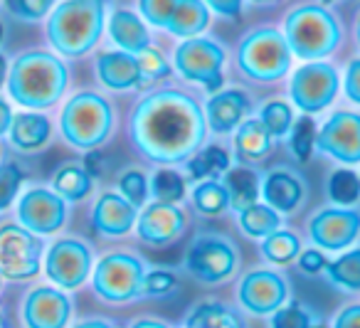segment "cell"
<instances>
[{"mask_svg": "<svg viewBox=\"0 0 360 328\" xmlns=\"http://www.w3.org/2000/svg\"><path fill=\"white\" fill-rule=\"evenodd\" d=\"M11 124H13V111L8 106V101L0 99V136L6 134V131H11Z\"/></svg>", "mask_w": 360, "mask_h": 328, "instance_id": "50", "label": "cell"}, {"mask_svg": "<svg viewBox=\"0 0 360 328\" xmlns=\"http://www.w3.org/2000/svg\"><path fill=\"white\" fill-rule=\"evenodd\" d=\"M205 3L225 18H235L242 11V0H205Z\"/></svg>", "mask_w": 360, "mask_h": 328, "instance_id": "48", "label": "cell"}, {"mask_svg": "<svg viewBox=\"0 0 360 328\" xmlns=\"http://www.w3.org/2000/svg\"><path fill=\"white\" fill-rule=\"evenodd\" d=\"M101 168H104V165H101V156L99 153H89L86 156V173H91V175H101Z\"/></svg>", "mask_w": 360, "mask_h": 328, "instance_id": "51", "label": "cell"}, {"mask_svg": "<svg viewBox=\"0 0 360 328\" xmlns=\"http://www.w3.org/2000/svg\"><path fill=\"white\" fill-rule=\"evenodd\" d=\"M188 328H240V321L220 303H202L191 313Z\"/></svg>", "mask_w": 360, "mask_h": 328, "instance_id": "31", "label": "cell"}, {"mask_svg": "<svg viewBox=\"0 0 360 328\" xmlns=\"http://www.w3.org/2000/svg\"><path fill=\"white\" fill-rule=\"evenodd\" d=\"M11 139L18 149L22 151H35L45 146L50 139V121L40 114H18L13 116L11 124Z\"/></svg>", "mask_w": 360, "mask_h": 328, "instance_id": "25", "label": "cell"}, {"mask_svg": "<svg viewBox=\"0 0 360 328\" xmlns=\"http://www.w3.org/2000/svg\"><path fill=\"white\" fill-rule=\"evenodd\" d=\"M104 27L101 0H65L50 18V42L62 55H84L96 45Z\"/></svg>", "mask_w": 360, "mask_h": 328, "instance_id": "3", "label": "cell"}, {"mask_svg": "<svg viewBox=\"0 0 360 328\" xmlns=\"http://www.w3.org/2000/svg\"><path fill=\"white\" fill-rule=\"evenodd\" d=\"M225 188L230 193V205H235L237 210H245L250 205L257 203V195H259V180L252 170L237 168L227 173Z\"/></svg>", "mask_w": 360, "mask_h": 328, "instance_id": "27", "label": "cell"}, {"mask_svg": "<svg viewBox=\"0 0 360 328\" xmlns=\"http://www.w3.org/2000/svg\"><path fill=\"white\" fill-rule=\"evenodd\" d=\"M316 146L340 163H360V116L353 111L333 114L316 136Z\"/></svg>", "mask_w": 360, "mask_h": 328, "instance_id": "12", "label": "cell"}, {"mask_svg": "<svg viewBox=\"0 0 360 328\" xmlns=\"http://www.w3.org/2000/svg\"><path fill=\"white\" fill-rule=\"evenodd\" d=\"M235 146L242 158H247V160L262 158V156H266L271 149V134L262 121H245V124L240 126Z\"/></svg>", "mask_w": 360, "mask_h": 328, "instance_id": "26", "label": "cell"}, {"mask_svg": "<svg viewBox=\"0 0 360 328\" xmlns=\"http://www.w3.org/2000/svg\"><path fill=\"white\" fill-rule=\"evenodd\" d=\"M255 3H262V6H269V3H276V0H255Z\"/></svg>", "mask_w": 360, "mask_h": 328, "instance_id": "55", "label": "cell"}, {"mask_svg": "<svg viewBox=\"0 0 360 328\" xmlns=\"http://www.w3.org/2000/svg\"><path fill=\"white\" fill-rule=\"evenodd\" d=\"M20 183H22V170L15 163L0 165V210H6L15 200Z\"/></svg>", "mask_w": 360, "mask_h": 328, "instance_id": "39", "label": "cell"}, {"mask_svg": "<svg viewBox=\"0 0 360 328\" xmlns=\"http://www.w3.org/2000/svg\"><path fill=\"white\" fill-rule=\"evenodd\" d=\"M328 195L338 205H353L360 198V178L353 170H335L328 180Z\"/></svg>", "mask_w": 360, "mask_h": 328, "instance_id": "34", "label": "cell"}, {"mask_svg": "<svg viewBox=\"0 0 360 328\" xmlns=\"http://www.w3.org/2000/svg\"><path fill=\"white\" fill-rule=\"evenodd\" d=\"M143 291L150 296H168L175 291V277L170 272H153L143 279Z\"/></svg>", "mask_w": 360, "mask_h": 328, "instance_id": "45", "label": "cell"}, {"mask_svg": "<svg viewBox=\"0 0 360 328\" xmlns=\"http://www.w3.org/2000/svg\"><path fill=\"white\" fill-rule=\"evenodd\" d=\"M328 277L330 282L340 284V286L350 289V291H360V249H353V252L330 262Z\"/></svg>", "mask_w": 360, "mask_h": 328, "instance_id": "33", "label": "cell"}, {"mask_svg": "<svg viewBox=\"0 0 360 328\" xmlns=\"http://www.w3.org/2000/svg\"><path fill=\"white\" fill-rule=\"evenodd\" d=\"M136 62H139L141 77H148V80H158V77H168V72H170L168 62H165L163 57H160L155 50H150V47H146L143 52H139V57H136Z\"/></svg>", "mask_w": 360, "mask_h": 328, "instance_id": "44", "label": "cell"}, {"mask_svg": "<svg viewBox=\"0 0 360 328\" xmlns=\"http://www.w3.org/2000/svg\"><path fill=\"white\" fill-rule=\"evenodd\" d=\"M207 20L210 15H207V6L202 0H180L170 15L168 30L180 37H195L205 30Z\"/></svg>", "mask_w": 360, "mask_h": 328, "instance_id": "24", "label": "cell"}, {"mask_svg": "<svg viewBox=\"0 0 360 328\" xmlns=\"http://www.w3.org/2000/svg\"><path fill=\"white\" fill-rule=\"evenodd\" d=\"M0 40H3V27H0Z\"/></svg>", "mask_w": 360, "mask_h": 328, "instance_id": "58", "label": "cell"}, {"mask_svg": "<svg viewBox=\"0 0 360 328\" xmlns=\"http://www.w3.org/2000/svg\"><path fill=\"white\" fill-rule=\"evenodd\" d=\"M358 42H360V23H358Z\"/></svg>", "mask_w": 360, "mask_h": 328, "instance_id": "57", "label": "cell"}, {"mask_svg": "<svg viewBox=\"0 0 360 328\" xmlns=\"http://www.w3.org/2000/svg\"><path fill=\"white\" fill-rule=\"evenodd\" d=\"M6 3L13 15L22 18V20H40L55 6V0H6Z\"/></svg>", "mask_w": 360, "mask_h": 328, "instance_id": "42", "label": "cell"}, {"mask_svg": "<svg viewBox=\"0 0 360 328\" xmlns=\"http://www.w3.org/2000/svg\"><path fill=\"white\" fill-rule=\"evenodd\" d=\"M55 190L62 200H82L91 190L89 173L79 165H65L55 175Z\"/></svg>", "mask_w": 360, "mask_h": 328, "instance_id": "29", "label": "cell"}, {"mask_svg": "<svg viewBox=\"0 0 360 328\" xmlns=\"http://www.w3.org/2000/svg\"><path fill=\"white\" fill-rule=\"evenodd\" d=\"M193 200H195V208L205 215H220L227 210L230 205V193H227L225 185H220L217 180H207V183H200L193 193Z\"/></svg>", "mask_w": 360, "mask_h": 328, "instance_id": "32", "label": "cell"}, {"mask_svg": "<svg viewBox=\"0 0 360 328\" xmlns=\"http://www.w3.org/2000/svg\"><path fill=\"white\" fill-rule=\"evenodd\" d=\"M335 92H338V75L323 62L301 67L291 80V99L309 114L326 109L333 101Z\"/></svg>", "mask_w": 360, "mask_h": 328, "instance_id": "10", "label": "cell"}, {"mask_svg": "<svg viewBox=\"0 0 360 328\" xmlns=\"http://www.w3.org/2000/svg\"><path fill=\"white\" fill-rule=\"evenodd\" d=\"M262 193H264V200L269 203L271 210L289 213V210H294L296 205H299L304 190H301L299 180H296L291 173H286V170H276V173L266 175Z\"/></svg>", "mask_w": 360, "mask_h": 328, "instance_id": "23", "label": "cell"}, {"mask_svg": "<svg viewBox=\"0 0 360 328\" xmlns=\"http://www.w3.org/2000/svg\"><path fill=\"white\" fill-rule=\"evenodd\" d=\"M91 254L77 239H60L47 254V277L62 289H75L89 277Z\"/></svg>", "mask_w": 360, "mask_h": 328, "instance_id": "13", "label": "cell"}, {"mask_svg": "<svg viewBox=\"0 0 360 328\" xmlns=\"http://www.w3.org/2000/svg\"><path fill=\"white\" fill-rule=\"evenodd\" d=\"M299 267L304 269V272H309V274H316V272H321V269L326 267V259H323V254H321L319 249H309V252L301 254Z\"/></svg>", "mask_w": 360, "mask_h": 328, "instance_id": "47", "label": "cell"}, {"mask_svg": "<svg viewBox=\"0 0 360 328\" xmlns=\"http://www.w3.org/2000/svg\"><path fill=\"white\" fill-rule=\"evenodd\" d=\"M121 193H124V198L129 200L134 208L143 205L146 203V195H148L143 173H139V170H129V173L121 178Z\"/></svg>", "mask_w": 360, "mask_h": 328, "instance_id": "43", "label": "cell"}, {"mask_svg": "<svg viewBox=\"0 0 360 328\" xmlns=\"http://www.w3.org/2000/svg\"><path fill=\"white\" fill-rule=\"evenodd\" d=\"M240 222H242V229H245L250 237H269L279 229L281 220H279V213L271 210L269 205H250L240 213Z\"/></svg>", "mask_w": 360, "mask_h": 328, "instance_id": "28", "label": "cell"}, {"mask_svg": "<svg viewBox=\"0 0 360 328\" xmlns=\"http://www.w3.org/2000/svg\"><path fill=\"white\" fill-rule=\"evenodd\" d=\"M131 328H168L165 323H158V321H136Z\"/></svg>", "mask_w": 360, "mask_h": 328, "instance_id": "52", "label": "cell"}, {"mask_svg": "<svg viewBox=\"0 0 360 328\" xmlns=\"http://www.w3.org/2000/svg\"><path fill=\"white\" fill-rule=\"evenodd\" d=\"M114 124V114L99 94H77L62 111V134L77 149H96L106 141Z\"/></svg>", "mask_w": 360, "mask_h": 328, "instance_id": "5", "label": "cell"}, {"mask_svg": "<svg viewBox=\"0 0 360 328\" xmlns=\"http://www.w3.org/2000/svg\"><path fill=\"white\" fill-rule=\"evenodd\" d=\"M70 298L50 286L35 289L25 301L27 328H65V323L70 321Z\"/></svg>", "mask_w": 360, "mask_h": 328, "instance_id": "18", "label": "cell"}, {"mask_svg": "<svg viewBox=\"0 0 360 328\" xmlns=\"http://www.w3.org/2000/svg\"><path fill=\"white\" fill-rule=\"evenodd\" d=\"M345 94L350 101L360 104V60L350 62L348 75H345Z\"/></svg>", "mask_w": 360, "mask_h": 328, "instance_id": "46", "label": "cell"}, {"mask_svg": "<svg viewBox=\"0 0 360 328\" xmlns=\"http://www.w3.org/2000/svg\"><path fill=\"white\" fill-rule=\"evenodd\" d=\"M271 328H311V316L304 306L291 303V306H284L274 313Z\"/></svg>", "mask_w": 360, "mask_h": 328, "instance_id": "41", "label": "cell"}, {"mask_svg": "<svg viewBox=\"0 0 360 328\" xmlns=\"http://www.w3.org/2000/svg\"><path fill=\"white\" fill-rule=\"evenodd\" d=\"M77 328H111L109 323H104V321H84V323H79Z\"/></svg>", "mask_w": 360, "mask_h": 328, "instance_id": "53", "label": "cell"}, {"mask_svg": "<svg viewBox=\"0 0 360 328\" xmlns=\"http://www.w3.org/2000/svg\"><path fill=\"white\" fill-rule=\"evenodd\" d=\"M335 328H360V306H350L335 318Z\"/></svg>", "mask_w": 360, "mask_h": 328, "instance_id": "49", "label": "cell"}, {"mask_svg": "<svg viewBox=\"0 0 360 328\" xmlns=\"http://www.w3.org/2000/svg\"><path fill=\"white\" fill-rule=\"evenodd\" d=\"M139 237L148 244H168L178 239L186 227V215L180 213V208L170 203H153L141 213L139 220Z\"/></svg>", "mask_w": 360, "mask_h": 328, "instance_id": "17", "label": "cell"}, {"mask_svg": "<svg viewBox=\"0 0 360 328\" xmlns=\"http://www.w3.org/2000/svg\"><path fill=\"white\" fill-rule=\"evenodd\" d=\"M0 318H3V308H0Z\"/></svg>", "mask_w": 360, "mask_h": 328, "instance_id": "60", "label": "cell"}, {"mask_svg": "<svg viewBox=\"0 0 360 328\" xmlns=\"http://www.w3.org/2000/svg\"><path fill=\"white\" fill-rule=\"evenodd\" d=\"M150 190H153L155 200L158 203H178L186 195V180L180 178L175 170H158L153 175V183H150Z\"/></svg>", "mask_w": 360, "mask_h": 328, "instance_id": "36", "label": "cell"}, {"mask_svg": "<svg viewBox=\"0 0 360 328\" xmlns=\"http://www.w3.org/2000/svg\"><path fill=\"white\" fill-rule=\"evenodd\" d=\"M250 111V99L240 89H227L207 101V121L215 131H232Z\"/></svg>", "mask_w": 360, "mask_h": 328, "instance_id": "20", "label": "cell"}, {"mask_svg": "<svg viewBox=\"0 0 360 328\" xmlns=\"http://www.w3.org/2000/svg\"><path fill=\"white\" fill-rule=\"evenodd\" d=\"M360 234V213L355 210H323L311 220V239L326 249H343Z\"/></svg>", "mask_w": 360, "mask_h": 328, "instance_id": "15", "label": "cell"}, {"mask_svg": "<svg viewBox=\"0 0 360 328\" xmlns=\"http://www.w3.org/2000/svg\"><path fill=\"white\" fill-rule=\"evenodd\" d=\"M222 65H225L222 47L200 37H191L175 52V67L180 75L191 82H200L210 92H217L222 87Z\"/></svg>", "mask_w": 360, "mask_h": 328, "instance_id": "9", "label": "cell"}, {"mask_svg": "<svg viewBox=\"0 0 360 328\" xmlns=\"http://www.w3.org/2000/svg\"><path fill=\"white\" fill-rule=\"evenodd\" d=\"M0 328H11V326L6 323V318H0Z\"/></svg>", "mask_w": 360, "mask_h": 328, "instance_id": "56", "label": "cell"}, {"mask_svg": "<svg viewBox=\"0 0 360 328\" xmlns=\"http://www.w3.org/2000/svg\"><path fill=\"white\" fill-rule=\"evenodd\" d=\"M109 32H111V40L126 52H143L148 47L150 37H148V30L146 25L141 23L139 15L129 11H116L111 15V23H109Z\"/></svg>", "mask_w": 360, "mask_h": 328, "instance_id": "22", "label": "cell"}, {"mask_svg": "<svg viewBox=\"0 0 360 328\" xmlns=\"http://www.w3.org/2000/svg\"><path fill=\"white\" fill-rule=\"evenodd\" d=\"M96 232L109 234V237H119L131 229V225L136 222V208L126 198L114 193L101 195V200L96 203L94 215H91Z\"/></svg>", "mask_w": 360, "mask_h": 328, "instance_id": "19", "label": "cell"}, {"mask_svg": "<svg viewBox=\"0 0 360 328\" xmlns=\"http://www.w3.org/2000/svg\"><path fill=\"white\" fill-rule=\"evenodd\" d=\"M262 252H264V257L269 259V262L286 264L299 254V239L291 232H279V229H276L274 234H269V237L264 239Z\"/></svg>", "mask_w": 360, "mask_h": 328, "instance_id": "35", "label": "cell"}, {"mask_svg": "<svg viewBox=\"0 0 360 328\" xmlns=\"http://www.w3.org/2000/svg\"><path fill=\"white\" fill-rule=\"evenodd\" d=\"M96 72L109 89H131L141 82L139 62L129 52H106V55H101L99 62H96Z\"/></svg>", "mask_w": 360, "mask_h": 328, "instance_id": "21", "label": "cell"}, {"mask_svg": "<svg viewBox=\"0 0 360 328\" xmlns=\"http://www.w3.org/2000/svg\"><path fill=\"white\" fill-rule=\"evenodd\" d=\"M42 244L30 229L6 225L0 227V277L30 279L40 272Z\"/></svg>", "mask_w": 360, "mask_h": 328, "instance_id": "8", "label": "cell"}, {"mask_svg": "<svg viewBox=\"0 0 360 328\" xmlns=\"http://www.w3.org/2000/svg\"><path fill=\"white\" fill-rule=\"evenodd\" d=\"M316 146V124L304 116L299 124L294 126V136H291V151L299 160H306L311 156V149Z\"/></svg>", "mask_w": 360, "mask_h": 328, "instance_id": "38", "label": "cell"}, {"mask_svg": "<svg viewBox=\"0 0 360 328\" xmlns=\"http://www.w3.org/2000/svg\"><path fill=\"white\" fill-rule=\"evenodd\" d=\"M143 262L131 254H109L96 264L94 289L111 303H124L143 291Z\"/></svg>", "mask_w": 360, "mask_h": 328, "instance_id": "7", "label": "cell"}, {"mask_svg": "<svg viewBox=\"0 0 360 328\" xmlns=\"http://www.w3.org/2000/svg\"><path fill=\"white\" fill-rule=\"evenodd\" d=\"M180 0H141V13L155 27H168L170 15Z\"/></svg>", "mask_w": 360, "mask_h": 328, "instance_id": "40", "label": "cell"}, {"mask_svg": "<svg viewBox=\"0 0 360 328\" xmlns=\"http://www.w3.org/2000/svg\"><path fill=\"white\" fill-rule=\"evenodd\" d=\"M18 217H20L22 227L30 232L52 234L62 227L67 217L65 200L50 190H30L22 195L20 205H18Z\"/></svg>", "mask_w": 360, "mask_h": 328, "instance_id": "14", "label": "cell"}, {"mask_svg": "<svg viewBox=\"0 0 360 328\" xmlns=\"http://www.w3.org/2000/svg\"><path fill=\"white\" fill-rule=\"evenodd\" d=\"M227 165H230V156L220 146H210V149L200 151L188 163V170H191V178L200 180V178H217L220 173H225Z\"/></svg>", "mask_w": 360, "mask_h": 328, "instance_id": "30", "label": "cell"}, {"mask_svg": "<svg viewBox=\"0 0 360 328\" xmlns=\"http://www.w3.org/2000/svg\"><path fill=\"white\" fill-rule=\"evenodd\" d=\"M6 75H8V62H6V57L0 55V84L6 82Z\"/></svg>", "mask_w": 360, "mask_h": 328, "instance_id": "54", "label": "cell"}, {"mask_svg": "<svg viewBox=\"0 0 360 328\" xmlns=\"http://www.w3.org/2000/svg\"><path fill=\"white\" fill-rule=\"evenodd\" d=\"M131 136L150 160L180 163L205 139V116L188 94L158 92L134 111Z\"/></svg>", "mask_w": 360, "mask_h": 328, "instance_id": "1", "label": "cell"}, {"mask_svg": "<svg viewBox=\"0 0 360 328\" xmlns=\"http://www.w3.org/2000/svg\"><path fill=\"white\" fill-rule=\"evenodd\" d=\"M289 42L276 30H257L240 47V67L247 77L259 82L279 80L289 70Z\"/></svg>", "mask_w": 360, "mask_h": 328, "instance_id": "6", "label": "cell"}, {"mask_svg": "<svg viewBox=\"0 0 360 328\" xmlns=\"http://www.w3.org/2000/svg\"><path fill=\"white\" fill-rule=\"evenodd\" d=\"M0 286H3V277H0Z\"/></svg>", "mask_w": 360, "mask_h": 328, "instance_id": "61", "label": "cell"}, {"mask_svg": "<svg viewBox=\"0 0 360 328\" xmlns=\"http://www.w3.org/2000/svg\"><path fill=\"white\" fill-rule=\"evenodd\" d=\"M67 87V70L57 57L47 52H27L18 57L11 70L8 89L22 106L45 109L62 96Z\"/></svg>", "mask_w": 360, "mask_h": 328, "instance_id": "2", "label": "cell"}, {"mask_svg": "<svg viewBox=\"0 0 360 328\" xmlns=\"http://www.w3.org/2000/svg\"><path fill=\"white\" fill-rule=\"evenodd\" d=\"M188 269L195 279L207 284L225 282L235 272L237 254L225 239L220 237H198L193 242L191 252L186 259Z\"/></svg>", "mask_w": 360, "mask_h": 328, "instance_id": "11", "label": "cell"}, {"mask_svg": "<svg viewBox=\"0 0 360 328\" xmlns=\"http://www.w3.org/2000/svg\"><path fill=\"white\" fill-rule=\"evenodd\" d=\"M340 40L338 23L319 6L296 8L286 18V42L304 60H321L330 55Z\"/></svg>", "mask_w": 360, "mask_h": 328, "instance_id": "4", "label": "cell"}, {"mask_svg": "<svg viewBox=\"0 0 360 328\" xmlns=\"http://www.w3.org/2000/svg\"><path fill=\"white\" fill-rule=\"evenodd\" d=\"M291 121H294V116H291L289 104H284V101H269L262 111V124L269 129L271 136H284L291 129Z\"/></svg>", "mask_w": 360, "mask_h": 328, "instance_id": "37", "label": "cell"}, {"mask_svg": "<svg viewBox=\"0 0 360 328\" xmlns=\"http://www.w3.org/2000/svg\"><path fill=\"white\" fill-rule=\"evenodd\" d=\"M323 3H335V0H323Z\"/></svg>", "mask_w": 360, "mask_h": 328, "instance_id": "59", "label": "cell"}, {"mask_svg": "<svg viewBox=\"0 0 360 328\" xmlns=\"http://www.w3.org/2000/svg\"><path fill=\"white\" fill-rule=\"evenodd\" d=\"M286 298V282L274 272H252L240 286V301L252 313L279 311Z\"/></svg>", "mask_w": 360, "mask_h": 328, "instance_id": "16", "label": "cell"}]
</instances>
